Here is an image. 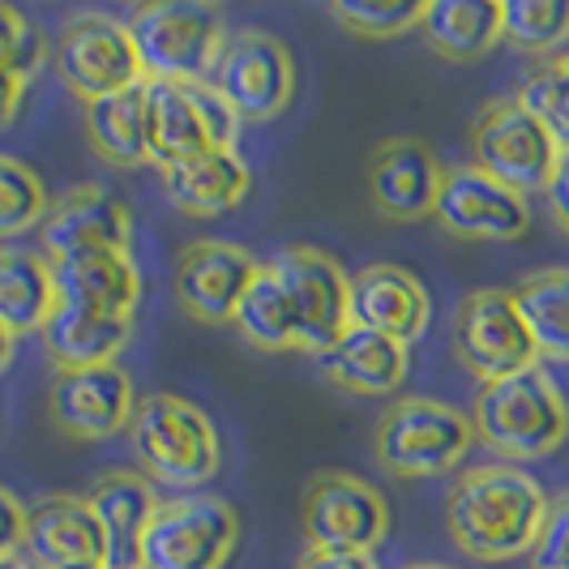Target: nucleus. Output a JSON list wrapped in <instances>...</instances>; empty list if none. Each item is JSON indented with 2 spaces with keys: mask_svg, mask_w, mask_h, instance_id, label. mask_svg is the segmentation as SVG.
<instances>
[{
  "mask_svg": "<svg viewBox=\"0 0 569 569\" xmlns=\"http://www.w3.org/2000/svg\"><path fill=\"white\" fill-rule=\"evenodd\" d=\"M513 300L540 347V360H569V266L527 274L513 287Z\"/></svg>",
  "mask_w": 569,
  "mask_h": 569,
  "instance_id": "obj_29",
  "label": "nucleus"
},
{
  "mask_svg": "<svg viewBox=\"0 0 569 569\" xmlns=\"http://www.w3.org/2000/svg\"><path fill=\"white\" fill-rule=\"evenodd\" d=\"M300 522H305L309 552L372 557V548L390 531V510H386V497L369 480L351 471H317L305 488Z\"/></svg>",
  "mask_w": 569,
  "mask_h": 569,
  "instance_id": "obj_13",
  "label": "nucleus"
},
{
  "mask_svg": "<svg viewBox=\"0 0 569 569\" xmlns=\"http://www.w3.org/2000/svg\"><path fill=\"white\" fill-rule=\"evenodd\" d=\"M22 543H27V506L9 488H0V561L18 557Z\"/></svg>",
  "mask_w": 569,
  "mask_h": 569,
  "instance_id": "obj_37",
  "label": "nucleus"
},
{
  "mask_svg": "<svg viewBox=\"0 0 569 569\" xmlns=\"http://www.w3.org/2000/svg\"><path fill=\"white\" fill-rule=\"evenodd\" d=\"M48 411L64 437L108 441V437L129 428L138 399H133L129 372L120 365H94V369L57 372V381L48 390Z\"/></svg>",
  "mask_w": 569,
  "mask_h": 569,
  "instance_id": "obj_16",
  "label": "nucleus"
},
{
  "mask_svg": "<svg viewBox=\"0 0 569 569\" xmlns=\"http://www.w3.org/2000/svg\"><path fill=\"white\" fill-rule=\"evenodd\" d=\"M420 34L446 60H480L501 43V4L497 0H432L425 4Z\"/></svg>",
  "mask_w": 569,
  "mask_h": 569,
  "instance_id": "obj_27",
  "label": "nucleus"
},
{
  "mask_svg": "<svg viewBox=\"0 0 569 569\" xmlns=\"http://www.w3.org/2000/svg\"><path fill=\"white\" fill-rule=\"evenodd\" d=\"M34 569H108V540L86 497L52 492L27 506V543Z\"/></svg>",
  "mask_w": 569,
  "mask_h": 569,
  "instance_id": "obj_19",
  "label": "nucleus"
},
{
  "mask_svg": "<svg viewBox=\"0 0 569 569\" xmlns=\"http://www.w3.org/2000/svg\"><path fill=\"white\" fill-rule=\"evenodd\" d=\"M300 569H381L365 552H305Z\"/></svg>",
  "mask_w": 569,
  "mask_h": 569,
  "instance_id": "obj_39",
  "label": "nucleus"
},
{
  "mask_svg": "<svg viewBox=\"0 0 569 569\" xmlns=\"http://www.w3.org/2000/svg\"><path fill=\"white\" fill-rule=\"evenodd\" d=\"M86 138L99 159L112 168H142L150 163V142H146V82L103 94L86 103Z\"/></svg>",
  "mask_w": 569,
  "mask_h": 569,
  "instance_id": "obj_28",
  "label": "nucleus"
},
{
  "mask_svg": "<svg viewBox=\"0 0 569 569\" xmlns=\"http://www.w3.org/2000/svg\"><path fill=\"white\" fill-rule=\"evenodd\" d=\"M129 441L142 476L163 488H201L223 462L210 416L180 395H146L129 420Z\"/></svg>",
  "mask_w": 569,
  "mask_h": 569,
  "instance_id": "obj_3",
  "label": "nucleus"
},
{
  "mask_svg": "<svg viewBox=\"0 0 569 569\" xmlns=\"http://www.w3.org/2000/svg\"><path fill=\"white\" fill-rule=\"evenodd\" d=\"M274 279L283 287L291 326H296V351L326 356L351 326V274L321 249L296 244L270 261Z\"/></svg>",
  "mask_w": 569,
  "mask_h": 569,
  "instance_id": "obj_8",
  "label": "nucleus"
},
{
  "mask_svg": "<svg viewBox=\"0 0 569 569\" xmlns=\"http://www.w3.org/2000/svg\"><path fill=\"white\" fill-rule=\"evenodd\" d=\"M543 198H548V210H552V219L561 223V231H569V150L557 154V168L548 176Z\"/></svg>",
  "mask_w": 569,
  "mask_h": 569,
  "instance_id": "obj_38",
  "label": "nucleus"
},
{
  "mask_svg": "<svg viewBox=\"0 0 569 569\" xmlns=\"http://www.w3.org/2000/svg\"><path fill=\"white\" fill-rule=\"evenodd\" d=\"M52 64L60 86L73 90L82 103L146 82L129 22H116L108 13H73L57 34Z\"/></svg>",
  "mask_w": 569,
  "mask_h": 569,
  "instance_id": "obj_11",
  "label": "nucleus"
},
{
  "mask_svg": "<svg viewBox=\"0 0 569 569\" xmlns=\"http://www.w3.org/2000/svg\"><path fill=\"white\" fill-rule=\"evenodd\" d=\"M441 180H446L441 159L416 138H386L369 159V198L377 214L390 223L432 219Z\"/></svg>",
  "mask_w": 569,
  "mask_h": 569,
  "instance_id": "obj_18",
  "label": "nucleus"
},
{
  "mask_svg": "<svg viewBox=\"0 0 569 569\" xmlns=\"http://www.w3.org/2000/svg\"><path fill=\"white\" fill-rule=\"evenodd\" d=\"M22 90H27V82H22L18 73L0 69V129L18 116V108H22Z\"/></svg>",
  "mask_w": 569,
  "mask_h": 569,
  "instance_id": "obj_40",
  "label": "nucleus"
},
{
  "mask_svg": "<svg viewBox=\"0 0 569 569\" xmlns=\"http://www.w3.org/2000/svg\"><path fill=\"white\" fill-rule=\"evenodd\" d=\"M450 342H455L458 365L471 377H480L485 386L518 377L527 369H540V347L518 313L513 291H506V287L471 291L455 309Z\"/></svg>",
  "mask_w": 569,
  "mask_h": 569,
  "instance_id": "obj_7",
  "label": "nucleus"
},
{
  "mask_svg": "<svg viewBox=\"0 0 569 569\" xmlns=\"http://www.w3.org/2000/svg\"><path fill=\"white\" fill-rule=\"evenodd\" d=\"M236 330L240 339L257 347V351H296V326H291V309L274 270L261 266V274L253 279L249 296L236 309Z\"/></svg>",
  "mask_w": 569,
  "mask_h": 569,
  "instance_id": "obj_30",
  "label": "nucleus"
},
{
  "mask_svg": "<svg viewBox=\"0 0 569 569\" xmlns=\"http://www.w3.org/2000/svg\"><path fill=\"white\" fill-rule=\"evenodd\" d=\"M471 428L492 455L531 462L561 450L569 437V402L543 369H527L506 381L480 386Z\"/></svg>",
  "mask_w": 569,
  "mask_h": 569,
  "instance_id": "obj_2",
  "label": "nucleus"
},
{
  "mask_svg": "<svg viewBox=\"0 0 569 569\" xmlns=\"http://www.w3.org/2000/svg\"><path fill=\"white\" fill-rule=\"evenodd\" d=\"M48 60V39L30 18H22L18 9L0 4V69L18 73L22 82H30Z\"/></svg>",
  "mask_w": 569,
  "mask_h": 569,
  "instance_id": "obj_35",
  "label": "nucleus"
},
{
  "mask_svg": "<svg viewBox=\"0 0 569 569\" xmlns=\"http://www.w3.org/2000/svg\"><path fill=\"white\" fill-rule=\"evenodd\" d=\"M548 497L543 488L510 462H488L462 471L446 501L450 540L476 561H513L531 552L540 536Z\"/></svg>",
  "mask_w": 569,
  "mask_h": 569,
  "instance_id": "obj_1",
  "label": "nucleus"
},
{
  "mask_svg": "<svg viewBox=\"0 0 569 569\" xmlns=\"http://www.w3.org/2000/svg\"><path fill=\"white\" fill-rule=\"evenodd\" d=\"M476 446L471 416L437 399H402L377 425V462L402 480H432L455 471Z\"/></svg>",
  "mask_w": 569,
  "mask_h": 569,
  "instance_id": "obj_5",
  "label": "nucleus"
},
{
  "mask_svg": "<svg viewBox=\"0 0 569 569\" xmlns=\"http://www.w3.org/2000/svg\"><path fill=\"white\" fill-rule=\"evenodd\" d=\"M518 103L548 129L557 150H569V52H557L540 69H531L518 90Z\"/></svg>",
  "mask_w": 569,
  "mask_h": 569,
  "instance_id": "obj_32",
  "label": "nucleus"
},
{
  "mask_svg": "<svg viewBox=\"0 0 569 569\" xmlns=\"http://www.w3.org/2000/svg\"><path fill=\"white\" fill-rule=\"evenodd\" d=\"M43 257L64 261V257L94 253V249H124L133 244V214L124 198L108 184H78L60 193L48 206V219L39 228Z\"/></svg>",
  "mask_w": 569,
  "mask_h": 569,
  "instance_id": "obj_17",
  "label": "nucleus"
},
{
  "mask_svg": "<svg viewBox=\"0 0 569 569\" xmlns=\"http://www.w3.org/2000/svg\"><path fill=\"white\" fill-rule=\"evenodd\" d=\"M9 360H13V335L0 326V372L9 369Z\"/></svg>",
  "mask_w": 569,
  "mask_h": 569,
  "instance_id": "obj_41",
  "label": "nucleus"
},
{
  "mask_svg": "<svg viewBox=\"0 0 569 569\" xmlns=\"http://www.w3.org/2000/svg\"><path fill=\"white\" fill-rule=\"evenodd\" d=\"M48 206H52V201H48L43 180H39L27 163L0 154V240H18V236H27L34 223L43 228Z\"/></svg>",
  "mask_w": 569,
  "mask_h": 569,
  "instance_id": "obj_33",
  "label": "nucleus"
},
{
  "mask_svg": "<svg viewBox=\"0 0 569 569\" xmlns=\"http://www.w3.org/2000/svg\"><path fill=\"white\" fill-rule=\"evenodd\" d=\"M0 569H30V566L22 561V557H4V561H0Z\"/></svg>",
  "mask_w": 569,
  "mask_h": 569,
  "instance_id": "obj_43",
  "label": "nucleus"
},
{
  "mask_svg": "<svg viewBox=\"0 0 569 569\" xmlns=\"http://www.w3.org/2000/svg\"><path fill=\"white\" fill-rule=\"evenodd\" d=\"M432 219H437V228L446 231V236H455V240L506 244V240L527 236L531 206H527L522 193L506 189L501 180H492L476 163H462V168H446Z\"/></svg>",
  "mask_w": 569,
  "mask_h": 569,
  "instance_id": "obj_14",
  "label": "nucleus"
},
{
  "mask_svg": "<svg viewBox=\"0 0 569 569\" xmlns=\"http://www.w3.org/2000/svg\"><path fill=\"white\" fill-rule=\"evenodd\" d=\"M253 171L240 159V150L214 146L198 159H184L176 168H163V193L189 219H214L249 198Z\"/></svg>",
  "mask_w": 569,
  "mask_h": 569,
  "instance_id": "obj_23",
  "label": "nucleus"
},
{
  "mask_svg": "<svg viewBox=\"0 0 569 569\" xmlns=\"http://www.w3.org/2000/svg\"><path fill=\"white\" fill-rule=\"evenodd\" d=\"M428 317H432L428 291L411 270L377 261L351 274V326H365L411 347L428 330Z\"/></svg>",
  "mask_w": 569,
  "mask_h": 569,
  "instance_id": "obj_20",
  "label": "nucleus"
},
{
  "mask_svg": "<svg viewBox=\"0 0 569 569\" xmlns=\"http://www.w3.org/2000/svg\"><path fill=\"white\" fill-rule=\"evenodd\" d=\"M527 557H531V569H569V492L548 501L540 536Z\"/></svg>",
  "mask_w": 569,
  "mask_h": 569,
  "instance_id": "obj_36",
  "label": "nucleus"
},
{
  "mask_svg": "<svg viewBox=\"0 0 569 569\" xmlns=\"http://www.w3.org/2000/svg\"><path fill=\"white\" fill-rule=\"evenodd\" d=\"M86 506L94 510L103 540H108V569H142V540L150 518L159 510L154 485L138 471H103L86 488Z\"/></svg>",
  "mask_w": 569,
  "mask_h": 569,
  "instance_id": "obj_22",
  "label": "nucleus"
},
{
  "mask_svg": "<svg viewBox=\"0 0 569 569\" xmlns=\"http://www.w3.org/2000/svg\"><path fill=\"white\" fill-rule=\"evenodd\" d=\"M501 39L531 57H557L569 39V0H506Z\"/></svg>",
  "mask_w": 569,
  "mask_h": 569,
  "instance_id": "obj_31",
  "label": "nucleus"
},
{
  "mask_svg": "<svg viewBox=\"0 0 569 569\" xmlns=\"http://www.w3.org/2000/svg\"><path fill=\"white\" fill-rule=\"evenodd\" d=\"M129 34L146 82H210V69L228 43L223 13L201 0H150L133 9Z\"/></svg>",
  "mask_w": 569,
  "mask_h": 569,
  "instance_id": "obj_4",
  "label": "nucleus"
},
{
  "mask_svg": "<svg viewBox=\"0 0 569 569\" xmlns=\"http://www.w3.org/2000/svg\"><path fill=\"white\" fill-rule=\"evenodd\" d=\"M402 569H455V566H446V561H416V566H402Z\"/></svg>",
  "mask_w": 569,
  "mask_h": 569,
  "instance_id": "obj_42",
  "label": "nucleus"
},
{
  "mask_svg": "<svg viewBox=\"0 0 569 569\" xmlns=\"http://www.w3.org/2000/svg\"><path fill=\"white\" fill-rule=\"evenodd\" d=\"M471 154L476 168L501 180L513 193H543L557 168V142L518 99H492L471 120Z\"/></svg>",
  "mask_w": 569,
  "mask_h": 569,
  "instance_id": "obj_12",
  "label": "nucleus"
},
{
  "mask_svg": "<svg viewBox=\"0 0 569 569\" xmlns=\"http://www.w3.org/2000/svg\"><path fill=\"white\" fill-rule=\"evenodd\" d=\"M330 13L356 39H395V34H407V30H420V22H425V4L420 0H386V4L335 0Z\"/></svg>",
  "mask_w": 569,
  "mask_h": 569,
  "instance_id": "obj_34",
  "label": "nucleus"
},
{
  "mask_svg": "<svg viewBox=\"0 0 569 569\" xmlns=\"http://www.w3.org/2000/svg\"><path fill=\"white\" fill-rule=\"evenodd\" d=\"M210 86L240 120H274L296 99V57L270 30L244 27L228 34L210 69Z\"/></svg>",
  "mask_w": 569,
  "mask_h": 569,
  "instance_id": "obj_9",
  "label": "nucleus"
},
{
  "mask_svg": "<svg viewBox=\"0 0 569 569\" xmlns=\"http://www.w3.org/2000/svg\"><path fill=\"white\" fill-rule=\"evenodd\" d=\"M57 305V274L48 257L30 249H0V326L13 339L39 335Z\"/></svg>",
  "mask_w": 569,
  "mask_h": 569,
  "instance_id": "obj_26",
  "label": "nucleus"
},
{
  "mask_svg": "<svg viewBox=\"0 0 569 569\" xmlns=\"http://www.w3.org/2000/svg\"><path fill=\"white\" fill-rule=\"evenodd\" d=\"M39 335L57 372L94 369V365H116L120 347L133 339V317H103L73 305H57V313L48 317Z\"/></svg>",
  "mask_w": 569,
  "mask_h": 569,
  "instance_id": "obj_25",
  "label": "nucleus"
},
{
  "mask_svg": "<svg viewBox=\"0 0 569 569\" xmlns=\"http://www.w3.org/2000/svg\"><path fill=\"white\" fill-rule=\"evenodd\" d=\"M240 540V518L223 497L159 501L142 540V569H223Z\"/></svg>",
  "mask_w": 569,
  "mask_h": 569,
  "instance_id": "obj_10",
  "label": "nucleus"
},
{
  "mask_svg": "<svg viewBox=\"0 0 569 569\" xmlns=\"http://www.w3.org/2000/svg\"><path fill=\"white\" fill-rule=\"evenodd\" d=\"M240 124L244 120L214 94L210 82H146V142H150V163L159 171L198 159L214 146L236 150Z\"/></svg>",
  "mask_w": 569,
  "mask_h": 569,
  "instance_id": "obj_6",
  "label": "nucleus"
},
{
  "mask_svg": "<svg viewBox=\"0 0 569 569\" xmlns=\"http://www.w3.org/2000/svg\"><path fill=\"white\" fill-rule=\"evenodd\" d=\"M52 274H57L60 305L103 317L138 313L142 270H138L133 253H124V249H94V253L64 257V261H52Z\"/></svg>",
  "mask_w": 569,
  "mask_h": 569,
  "instance_id": "obj_21",
  "label": "nucleus"
},
{
  "mask_svg": "<svg viewBox=\"0 0 569 569\" xmlns=\"http://www.w3.org/2000/svg\"><path fill=\"white\" fill-rule=\"evenodd\" d=\"M407 347L377 330H365V326H347L342 335L326 356H321V372L347 390V395H360V399H377V395H390L407 381Z\"/></svg>",
  "mask_w": 569,
  "mask_h": 569,
  "instance_id": "obj_24",
  "label": "nucleus"
},
{
  "mask_svg": "<svg viewBox=\"0 0 569 569\" xmlns=\"http://www.w3.org/2000/svg\"><path fill=\"white\" fill-rule=\"evenodd\" d=\"M257 274L261 261L249 249L228 240H193L176 257V300L201 326H228Z\"/></svg>",
  "mask_w": 569,
  "mask_h": 569,
  "instance_id": "obj_15",
  "label": "nucleus"
}]
</instances>
